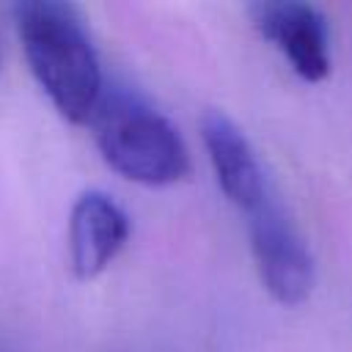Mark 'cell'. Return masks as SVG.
<instances>
[{
	"label": "cell",
	"mask_w": 352,
	"mask_h": 352,
	"mask_svg": "<svg viewBox=\"0 0 352 352\" xmlns=\"http://www.w3.org/2000/svg\"><path fill=\"white\" fill-rule=\"evenodd\" d=\"M11 14L25 60L52 107L72 124H91L104 77L80 11L58 0H22Z\"/></svg>",
	"instance_id": "6da1fadb"
},
{
	"label": "cell",
	"mask_w": 352,
	"mask_h": 352,
	"mask_svg": "<svg viewBox=\"0 0 352 352\" xmlns=\"http://www.w3.org/2000/svg\"><path fill=\"white\" fill-rule=\"evenodd\" d=\"M91 126L104 162L129 182L165 187L190 170V154L179 129L129 88L104 91Z\"/></svg>",
	"instance_id": "7a4b0ae2"
},
{
	"label": "cell",
	"mask_w": 352,
	"mask_h": 352,
	"mask_svg": "<svg viewBox=\"0 0 352 352\" xmlns=\"http://www.w3.org/2000/svg\"><path fill=\"white\" fill-rule=\"evenodd\" d=\"M248 234L258 278L270 297L280 305L305 302L314 289V258L272 192L248 212Z\"/></svg>",
	"instance_id": "3957f363"
},
{
	"label": "cell",
	"mask_w": 352,
	"mask_h": 352,
	"mask_svg": "<svg viewBox=\"0 0 352 352\" xmlns=\"http://www.w3.org/2000/svg\"><path fill=\"white\" fill-rule=\"evenodd\" d=\"M250 14L258 33L283 52L294 74L308 82H322L330 74L327 22L314 6L297 0H272L256 3Z\"/></svg>",
	"instance_id": "277c9868"
},
{
	"label": "cell",
	"mask_w": 352,
	"mask_h": 352,
	"mask_svg": "<svg viewBox=\"0 0 352 352\" xmlns=\"http://www.w3.org/2000/svg\"><path fill=\"white\" fill-rule=\"evenodd\" d=\"M201 138L226 198L245 214L256 209L270 195V184L250 140L236 121L223 110H206L201 116Z\"/></svg>",
	"instance_id": "5b68a950"
},
{
	"label": "cell",
	"mask_w": 352,
	"mask_h": 352,
	"mask_svg": "<svg viewBox=\"0 0 352 352\" xmlns=\"http://www.w3.org/2000/svg\"><path fill=\"white\" fill-rule=\"evenodd\" d=\"M129 236L126 212L102 190L82 192L69 214V261L80 280L107 270Z\"/></svg>",
	"instance_id": "8992f818"
}]
</instances>
